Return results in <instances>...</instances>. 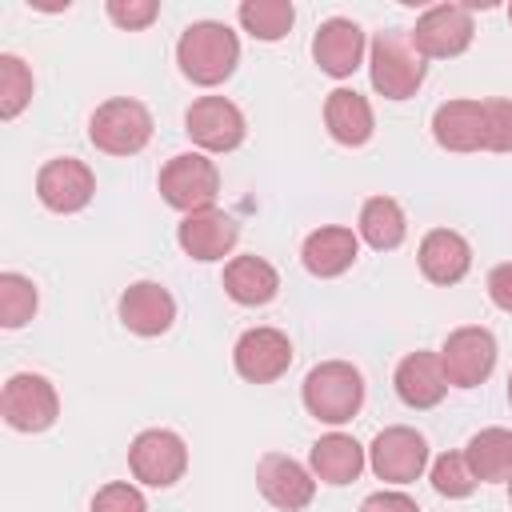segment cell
I'll list each match as a JSON object with an SVG mask.
<instances>
[{
    "instance_id": "cell-1",
    "label": "cell",
    "mask_w": 512,
    "mask_h": 512,
    "mask_svg": "<svg viewBox=\"0 0 512 512\" xmlns=\"http://www.w3.org/2000/svg\"><path fill=\"white\" fill-rule=\"evenodd\" d=\"M176 64H180L184 80H192L200 88H216V84H224L236 72L240 40L220 20H196L176 40Z\"/></svg>"
},
{
    "instance_id": "cell-2",
    "label": "cell",
    "mask_w": 512,
    "mask_h": 512,
    "mask_svg": "<svg viewBox=\"0 0 512 512\" xmlns=\"http://www.w3.org/2000/svg\"><path fill=\"white\" fill-rule=\"evenodd\" d=\"M300 400L320 424H348L364 408V376L348 360H320L304 376Z\"/></svg>"
},
{
    "instance_id": "cell-3",
    "label": "cell",
    "mask_w": 512,
    "mask_h": 512,
    "mask_svg": "<svg viewBox=\"0 0 512 512\" xmlns=\"http://www.w3.org/2000/svg\"><path fill=\"white\" fill-rule=\"evenodd\" d=\"M368 76L384 100H408L420 92L428 64L416 52L408 32H376V40L368 48Z\"/></svg>"
},
{
    "instance_id": "cell-4",
    "label": "cell",
    "mask_w": 512,
    "mask_h": 512,
    "mask_svg": "<svg viewBox=\"0 0 512 512\" xmlns=\"http://www.w3.org/2000/svg\"><path fill=\"white\" fill-rule=\"evenodd\" d=\"M88 140L108 156H136L152 140V112L132 96H112L88 116Z\"/></svg>"
},
{
    "instance_id": "cell-5",
    "label": "cell",
    "mask_w": 512,
    "mask_h": 512,
    "mask_svg": "<svg viewBox=\"0 0 512 512\" xmlns=\"http://www.w3.org/2000/svg\"><path fill=\"white\" fill-rule=\"evenodd\" d=\"M160 196L184 216L212 208L220 196V168L204 152H180L160 168Z\"/></svg>"
},
{
    "instance_id": "cell-6",
    "label": "cell",
    "mask_w": 512,
    "mask_h": 512,
    "mask_svg": "<svg viewBox=\"0 0 512 512\" xmlns=\"http://www.w3.org/2000/svg\"><path fill=\"white\" fill-rule=\"evenodd\" d=\"M0 416L16 432H48L60 416V396L48 376L16 372V376H8V384L0 392Z\"/></svg>"
},
{
    "instance_id": "cell-7",
    "label": "cell",
    "mask_w": 512,
    "mask_h": 512,
    "mask_svg": "<svg viewBox=\"0 0 512 512\" xmlns=\"http://www.w3.org/2000/svg\"><path fill=\"white\" fill-rule=\"evenodd\" d=\"M440 364L452 388H480L496 368V336L480 324L452 328L440 344Z\"/></svg>"
},
{
    "instance_id": "cell-8",
    "label": "cell",
    "mask_w": 512,
    "mask_h": 512,
    "mask_svg": "<svg viewBox=\"0 0 512 512\" xmlns=\"http://www.w3.org/2000/svg\"><path fill=\"white\" fill-rule=\"evenodd\" d=\"M128 468L148 488H172L188 472V444L172 428H144L128 448Z\"/></svg>"
},
{
    "instance_id": "cell-9",
    "label": "cell",
    "mask_w": 512,
    "mask_h": 512,
    "mask_svg": "<svg viewBox=\"0 0 512 512\" xmlns=\"http://www.w3.org/2000/svg\"><path fill=\"white\" fill-rule=\"evenodd\" d=\"M184 132L200 152H236L248 136V124L228 96H200L184 112Z\"/></svg>"
},
{
    "instance_id": "cell-10",
    "label": "cell",
    "mask_w": 512,
    "mask_h": 512,
    "mask_svg": "<svg viewBox=\"0 0 512 512\" xmlns=\"http://www.w3.org/2000/svg\"><path fill=\"white\" fill-rule=\"evenodd\" d=\"M368 464L384 484H412L428 468V440L408 424H392L376 432L368 448Z\"/></svg>"
},
{
    "instance_id": "cell-11",
    "label": "cell",
    "mask_w": 512,
    "mask_h": 512,
    "mask_svg": "<svg viewBox=\"0 0 512 512\" xmlns=\"http://www.w3.org/2000/svg\"><path fill=\"white\" fill-rule=\"evenodd\" d=\"M408 36L424 60H452V56L468 52L476 24H472V12L464 4H436V8L420 12V20Z\"/></svg>"
},
{
    "instance_id": "cell-12",
    "label": "cell",
    "mask_w": 512,
    "mask_h": 512,
    "mask_svg": "<svg viewBox=\"0 0 512 512\" xmlns=\"http://www.w3.org/2000/svg\"><path fill=\"white\" fill-rule=\"evenodd\" d=\"M92 196H96V176H92V168L84 160L56 156V160L40 164V172H36V200L48 212L72 216V212L88 208Z\"/></svg>"
},
{
    "instance_id": "cell-13",
    "label": "cell",
    "mask_w": 512,
    "mask_h": 512,
    "mask_svg": "<svg viewBox=\"0 0 512 512\" xmlns=\"http://www.w3.org/2000/svg\"><path fill=\"white\" fill-rule=\"evenodd\" d=\"M232 364L248 384H272L292 368V340L280 328H248L232 348Z\"/></svg>"
},
{
    "instance_id": "cell-14",
    "label": "cell",
    "mask_w": 512,
    "mask_h": 512,
    "mask_svg": "<svg viewBox=\"0 0 512 512\" xmlns=\"http://www.w3.org/2000/svg\"><path fill=\"white\" fill-rule=\"evenodd\" d=\"M176 240L184 248V256L200 260V264H212V260H224L232 256L236 240H240V224L232 212L224 208H200V212H188L180 224H176Z\"/></svg>"
},
{
    "instance_id": "cell-15",
    "label": "cell",
    "mask_w": 512,
    "mask_h": 512,
    "mask_svg": "<svg viewBox=\"0 0 512 512\" xmlns=\"http://www.w3.org/2000/svg\"><path fill=\"white\" fill-rule=\"evenodd\" d=\"M256 488H260V496L272 508H280V512H304L312 504V496H316V476L300 460H292L284 452H268L256 464Z\"/></svg>"
},
{
    "instance_id": "cell-16",
    "label": "cell",
    "mask_w": 512,
    "mask_h": 512,
    "mask_svg": "<svg viewBox=\"0 0 512 512\" xmlns=\"http://www.w3.org/2000/svg\"><path fill=\"white\" fill-rule=\"evenodd\" d=\"M364 48H368L364 28H360L356 20H348V16L324 20V24L316 28V36H312V60H316V68H320L324 76H332V80L352 76V72L364 64Z\"/></svg>"
},
{
    "instance_id": "cell-17",
    "label": "cell",
    "mask_w": 512,
    "mask_h": 512,
    "mask_svg": "<svg viewBox=\"0 0 512 512\" xmlns=\"http://www.w3.org/2000/svg\"><path fill=\"white\" fill-rule=\"evenodd\" d=\"M176 320V300L156 280H136L120 296V324L136 336H164Z\"/></svg>"
},
{
    "instance_id": "cell-18",
    "label": "cell",
    "mask_w": 512,
    "mask_h": 512,
    "mask_svg": "<svg viewBox=\"0 0 512 512\" xmlns=\"http://www.w3.org/2000/svg\"><path fill=\"white\" fill-rule=\"evenodd\" d=\"M360 256V236L344 224H324L316 232L304 236V248H300V260L304 268L316 276V280H336L344 276Z\"/></svg>"
},
{
    "instance_id": "cell-19",
    "label": "cell",
    "mask_w": 512,
    "mask_h": 512,
    "mask_svg": "<svg viewBox=\"0 0 512 512\" xmlns=\"http://www.w3.org/2000/svg\"><path fill=\"white\" fill-rule=\"evenodd\" d=\"M416 264H420L424 280H432L440 288L460 284L472 268V244L452 228H432V232H424V240L416 248Z\"/></svg>"
},
{
    "instance_id": "cell-20",
    "label": "cell",
    "mask_w": 512,
    "mask_h": 512,
    "mask_svg": "<svg viewBox=\"0 0 512 512\" xmlns=\"http://www.w3.org/2000/svg\"><path fill=\"white\" fill-rule=\"evenodd\" d=\"M396 396L400 404L424 412V408H436L448 392V376H444V364H440V352H408L400 364H396Z\"/></svg>"
},
{
    "instance_id": "cell-21",
    "label": "cell",
    "mask_w": 512,
    "mask_h": 512,
    "mask_svg": "<svg viewBox=\"0 0 512 512\" xmlns=\"http://www.w3.org/2000/svg\"><path fill=\"white\" fill-rule=\"evenodd\" d=\"M432 140L444 152L484 148V100H444L432 112Z\"/></svg>"
},
{
    "instance_id": "cell-22",
    "label": "cell",
    "mask_w": 512,
    "mask_h": 512,
    "mask_svg": "<svg viewBox=\"0 0 512 512\" xmlns=\"http://www.w3.org/2000/svg\"><path fill=\"white\" fill-rule=\"evenodd\" d=\"M324 128L336 144L344 148H360L372 140L376 132V116H372V104L356 92V88H332L328 100H324Z\"/></svg>"
},
{
    "instance_id": "cell-23",
    "label": "cell",
    "mask_w": 512,
    "mask_h": 512,
    "mask_svg": "<svg viewBox=\"0 0 512 512\" xmlns=\"http://www.w3.org/2000/svg\"><path fill=\"white\" fill-rule=\"evenodd\" d=\"M364 464H368V456H364V448L356 444V436H348V432H328V436H320L312 448H308V468H312V476L316 480H324V484H352L360 472H364Z\"/></svg>"
},
{
    "instance_id": "cell-24",
    "label": "cell",
    "mask_w": 512,
    "mask_h": 512,
    "mask_svg": "<svg viewBox=\"0 0 512 512\" xmlns=\"http://www.w3.org/2000/svg\"><path fill=\"white\" fill-rule=\"evenodd\" d=\"M224 292H228V300H236L244 308H260V304L276 300L280 272L264 256H232L224 264Z\"/></svg>"
},
{
    "instance_id": "cell-25",
    "label": "cell",
    "mask_w": 512,
    "mask_h": 512,
    "mask_svg": "<svg viewBox=\"0 0 512 512\" xmlns=\"http://www.w3.org/2000/svg\"><path fill=\"white\" fill-rule=\"evenodd\" d=\"M464 460L480 484H508L512 480V432L508 428H480L464 444Z\"/></svg>"
},
{
    "instance_id": "cell-26",
    "label": "cell",
    "mask_w": 512,
    "mask_h": 512,
    "mask_svg": "<svg viewBox=\"0 0 512 512\" xmlns=\"http://www.w3.org/2000/svg\"><path fill=\"white\" fill-rule=\"evenodd\" d=\"M356 236H360L368 248H376V252L400 248L404 236H408V216H404L400 200H392V196H368L364 208H360Z\"/></svg>"
},
{
    "instance_id": "cell-27",
    "label": "cell",
    "mask_w": 512,
    "mask_h": 512,
    "mask_svg": "<svg viewBox=\"0 0 512 512\" xmlns=\"http://www.w3.org/2000/svg\"><path fill=\"white\" fill-rule=\"evenodd\" d=\"M236 20L240 28L252 36V40H264V44H276L292 32L296 24V8L288 0H244L236 8Z\"/></svg>"
},
{
    "instance_id": "cell-28",
    "label": "cell",
    "mask_w": 512,
    "mask_h": 512,
    "mask_svg": "<svg viewBox=\"0 0 512 512\" xmlns=\"http://www.w3.org/2000/svg\"><path fill=\"white\" fill-rule=\"evenodd\" d=\"M32 88H36L32 68L16 52H0V116L4 120H16L28 108Z\"/></svg>"
},
{
    "instance_id": "cell-29",
    "label": "cell",
    "mask_w": 512,
    "mask_h": 512,
    "mask_svg": "<svg viewBox=\"0 0 512 512\" xmlns=\"http://www.w3.org/2000/svg\"><path fill=\"white\" fill-rule=\"evenodd\" d=\"M36 284L24 272H0V328H24L36 316Z\"/></svg>"
},
{
    "instance_id": "cell-30",
    "label": "cell",
    "mask_w": 512,
    "mask_h": 512,
    "mask_svg": "<svg viewBox=\"0 0 512 512\" xmlns=\"http://www.w3.org/2000/svg\"><path fill=\"white\" fill-rule=\"evenodd\" d=\"M428 480H432V488H436L440 496H448V500H464V496H472L476 484H480V480L472 476L464 452H440V456L432 460V468H428Z\"/></svg>"
},
{
    "instance_id": "cell-31",
    "label": "cell",
    "mask_w": 512,
    "mask_h": 512,
    "mask_svg": "<svg viewBox=\"0 0 512 512\" xmlns=\"http://www.w3.org/2000/svg\"><path fill=\"white\" fill-rule=\"evenodd\" d=\"M484 148L512 152V100H484Z\"/></svg>"
},
{
    "instance_id": "cell-32",
    "label": "cell",
    "mask_w": 512,
    "mask_h": 512,
    "mask_svg": "<svg viewBox=\"0 0 512 512\" xmlns=\"http://www.w3.org/2000/svg\"><path fill=\"white\" fill-rule=\"evenodd\" d=\"M92 512H148V500L136 484L128 480H112L92 496Z\"/></svg>"
},
{
    "instance_id": "cell-33",
    "label": "cell",
    "mask_w": 512,
    "mask_h": 512,
    "mask_svg": "<svg viewBox=\"0 0 512 512\" xmlns=\"http://www.w3.org/2000/svg\"><path fill=\"white\" fill-rule=\"evenodd\" d=\"M104 12H108V20H112L116 28L140 32V28H148V24L160 16V4H156V0H108Z\"/></svg>"
},
{
    "instance_id": "cell-34",
    "label": "cell",
    "mask_w": 512,
    "mask_h": 512,
    "mask_svg": "<svg viewBox=\"0 0 512 512\" xmlns=\"http://www.w3.org/2000/svg\"><path fill=\"white\" fill-rule=\"evenodd\" d=\"M488 300L512 316V264H496L488 272Z\"/></svg>"
},
{
    "instance_id": "cell-35",
    "label": "cell",
    "mask_w": 512,
    "mask_h": 512,
    "mask_svg": "<svg viewBox=\"0 0 512 512\" xmlns=\"http://www.w3.org/2000/svg\"><path fill=\"white\" fill-rule=\"evenodd\" d=\"M360 512H420V504L408 492H372L364 496Z\"/></svg>"
},
{
    "instance_id": "cell-36",
    "label": "cell",
    "mask_w": 512,
    "mask_h": 512,
    "mask_svg": "<svg viewBox=\"0 0 512 512\" xmlns=\"http://www.w3.org/2000/svg\"><path fill=\"white\" fill-rule=\"evenodd\" d=\"M508 404H512V372H508Z\"/></svg>"
},
{
    "instance_id": "cell-37",
    "label": "cell",
    "mask_w": 512,
    "mask_h": 512,
    "mask_svg": "<svg viewBox=\"0 0 512 512\" xmlns=\"http://www.w3.org/2000/svg\"><path fill=\"white\" fill-rule=\"evenodd\" d=\"M508 500H512V480H508Z\"/></svg>"
},
{
    "instance_id": "cell-38",
    "label": "cell",
    "mask_w": 512,
    "mask_h": 512,
    "mask_svg": "<svg viewBox=\"0 0 512 512\" xmlns=\"http://www.w3.org/2000/svg\"><path fill=\"white\" fill-rule=\"evenodd\" d=\"M508 20H512V4H508Z\"/></svg>"
}]
</instances>
